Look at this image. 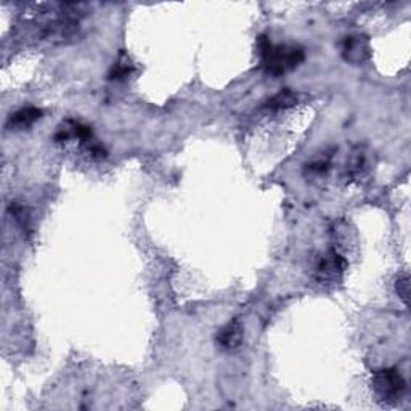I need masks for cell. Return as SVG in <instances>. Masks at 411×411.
<instances>
[{"label": "cell", "instance_id": "obj_1", "mask_svg": "<svg viewBox=\"0 0 411 411\" xmlns=\"http://www.w3.org/2000/svg\"><path fill=\"white\" fill-rule=\"evenodd\" d=\"M257 50L262 68L270 76H283L289 73L306 60L302 47L299 45H273L267 35H261L257 39Z\"/></svg>", "mask_w": 411, "mask_h": 411}, {"label": "cell", "instance_id": "obj_2", "mask_svg": "<svg viewBox=\"0 0 411 411\" xmlns=\"http://www.w3.org/2000/svg\"><path fill=\"white\" fill-rule=\"evenodd\" d=\"M371 389L381 405H395L402 400L407 383L399 369L385 368L373 374Z\"/></svg>", "mask_w": 411, "mask_h": 411}, {"label": "cell", "instance_id": "obj_7", "mask_svg": "<svg viewBox=\"0 0 411 411\" xmlns=\"http://www.w3.org/2000/svg\"><path fill=\"white\" fill-rule=\"evenodd\" d=\"M299 96L296 92H292L291 89H283L277 95H273L270 100L267 101L268 111H285L288 108H292L294 105H297Z\"/></svg>", "mask_w": 411, "mask_h": 411}, {"label": "cell", "instance_id": "obj_10", "mask_svg": "<svg viewBox=\"0 0 411 411\" xmlns=\"http://www.w3.org/2000/svg\"><path fill=\"white\" fill-rule=\"evenodd\" d=\"M395 291H397L399 297L408 306V299H410V278L408 275L400 277L397 283H395Z\"/></svg>", "mask_w": 411, "mask_h": 411}, {"label": "cell", "instance_id": "obj_4", "mask_svg": "<svg viewBox=\"0 0 411 411\" xmlns=\"http://www.w3.org/2000/svg\"><path fill=\"white\" fill-rule=\"evenodd\" d=\"M342 57L352 64H362L371 57L369 40L365 35H349L342 42Z\"/></svg>", "mask_w": 411, "mask_h": 411}, {"label": "cell", "instance_id": "obj_6", "mask_svg": "<svg viewBox=\"0 0 411 411\" xmlns=\"http://www.w3.org/2000/svg\"><path fill=\"white\" fill-rule=\"evenodd\" d=\"M40 118H42V110L35 108V106H24L10 116L7 125L12 130H24L34 125Z\"/></svg>", "mask_w": 411, "mask_h": 411}, {"label": "cell", "instance_id": "obj_5", "mask_svg": "<svg viewBox=\"0 0 411 411\" xmlns=\"http://www.w3.org/2000/svg\"><path fill=\"white\" fill-rule=\"evenodd\" d=\"M245 328L240 320H230L216 336L217 346L223 350H235L241 346Z\"/></svg>", "mask_w": 411, "mask_h": 411}, {"label": "cell", "instance_id": "obj_11", "mask_svg": "<svg viewBox=\"0 0 411 411\" xmlns=\"http://www.w3.org/2000/svg\"><path fill=\"white\" fill-rule=\"evenodd\" d=\"M329 164L324 161H317V162H312L311 166H308V170L311 172H315V174H323V172L328 170Z\"/></svg>", "mask_w": 411, "mask_h": 411}, {"label": "cell", "instance_id": "obj_3", "mask_svg": "<svg viewBox=\"0 0 411 411\" xmlns=\"http://www.w3.org/2000/svg\"><path fill=\"white\" fill-rule=\"evenodd\" d=\"M346 257L341 256L336 250L328 251L320 257L315 268V277L320 285H336L342 281L344 273L347 270Z\"/></svg>", "mask_w": 411, "mask_h": 411}, {"label": "cell", "instance_id": "obj_8", "mask_svg": "<svg viewBox=\"0 0 411 411\" xmlns=\"http://www.w3.org/2000/svg\"><path fill=\"white\" fill-rule=\"evenodd\" d=\"M134 63H132V60L129 58V55L121 52L119 53V58L116 60L113 68L110 69V74H108V79L110 80H125L127 78H130L132 73H134Z\"/></svg>", "mask_w": 411, "mask_h": 411}, {"label": "cell", "instance_id": "obj_9", "mask_svg": "<svg viewBox=\"0 0 411 411\" xmlns=\"http://www.w3.org/2000/svg\"><path fill=\"white\" fill-rule=\"evenodd\" d=\"M369 167H368V158L367 155L363 153V151H357V153H353L352 159H350V164H349V169H347V174L350 179L353 180H360L362 177H365L368 174Z\"/></svg>", "mask_w": 411, "mask_h": 411}]
</instances>
